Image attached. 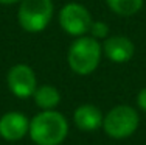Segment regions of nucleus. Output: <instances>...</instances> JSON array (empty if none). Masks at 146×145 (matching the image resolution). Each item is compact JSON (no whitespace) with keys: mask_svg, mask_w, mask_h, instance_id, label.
I'll list each match as a JSON object with an SVG mask.
<instances>
[{"mask_svg":"<svg viewBox=\"0 0 146 145\" xmlns=\"http://www.w3.org/2000/svg\"><path fill=\"white\" fill-rule=\"evenodd\" d=\"M28 134L36 145H61L68 136V120L56 109L40 111L30 120Z\"/></svg>","mask_w":146,"mask_h":145,"instance_id":"f257e3e1","label":"nucleus"},{"mask_svg":"<svg viewBox=\"0 0 146 145\" xmlns=\"http://www.w3.org/2000/svg\"><path fill=\"white\" fill-rule=\"evenodd\" d=\"M103 56V45L90 34L76 37L67 51V64L76 75H90L98 69Z\"/></svg>","mask_w":146,"mask_h":145,"instance_id":"f03ea898","label":"nucleus"},{"mask_svg":"<svg viewBox=\"0 0 146 145\" xmlns=\"http://www.w3.org/2000/svg\"><path fill=\"white\" fill-rule=\"evenodd\" d=\"M140 125V116L137 109L129 105H117L104 114L103 126L104 133L115 140L127 139L137 131Z\"/></svg>","mask_w":146,"mask_h":145,"instance_id":"7ed1b4c3","label":"nucleus"},{"mask_svg":"<svg viewBox=\"0 0 146 145\" xmlns=\"http://www.w3.org/2000/svg\"><path fill=\"white\" fill-rule=\"evenodd\" d=\"M54 13L53 0H20L17 22L28 33H40L48 27Z\"/></svg>","mask_w":146,"mask_h":145,"instance_id":"20e7f679","label":"nucleus"},{"mask_svg":"<svg viewBox=\"0 0 146 145\" xmlns=\"http://www.w3.org/2000/svg\"><path fill=\"white\" fill-rule=\"evenodd\" d=\"M59 25L67 34L73 37H79L89 34L90 25L93 19L90 16L89 9L84 5L76 2L65 3L59 11Z\"/></svg>","mask_w":146,"mask_h":145,"instance_id":"39448f33","label":"nucleus"},{"mask_svg":"<svg viewBox=\"0 0 146 145\" xmlns=\"http://www.w3.org/2000/svg\"><path fill=\"white\" fill-rule=\"evenodd\" d=\"M6 84L9 92L17 98H30L37 88L36 72L28 64H14L6 74Z\"/></svg>","mask_w":146,"mask_h":145,"instance_id":"423d86ee","label":"nucleus"},{"mask_svg":"<svg viewBox=\"0 0 146 145\" xmlns=\"http://www.w3.org/2000/svg\"><path fill=\"white\" fill-rule=\"evenodd\" d=\"M30 119L19 111H8L0 117V137L6 142H19L28 134Z\"/></svg>","mask_w":146,"mask_h":145,"instance_id":"0eeeda50","label":"nucleus"},{"mask_svg":"<svg viewBox=\"0 0 146 145\" xmlns=\"http://www.w3.org/2000/svg\"><path fill=\"white\" fill-rule=\"evenodd\" d=\"M103 55L115 64L129 63L135 55V44L127 36L113 34L103 41Z\"/></svg>","mask_w":146,"mask_h":145,"instance_id":"6e6552de","label":"nucleus"},{"mask_svg":"<svg viewBox=\"0 0 146 145\" xmlns=\"http://www.w3.org/2000/svg\"><path fill=\"white\" fill-rule=\"evenodd\" d=\"M103 119L104 114L101 109L95 105L84 103V105L78 106L73 112V122L75 126L81 131H95L103 126Z\"/></svg>","mask_w":146,"mask_h":145,"instance_id":"1a4fd4ad","label":"nucleus"},{"mask_svg":"<svg viewBox=\"0 0 146 145\" xmlns=\"http://www.w3.org/2000/svg\"><path fill=\"white\" fill-rule=\"evenodd\" d=\"M33 100H34V105L40 111L54 109L61 103V92L53 84H42L36 88V91L33 94Z\"/></svg>","mask_w":146,"mask_h":145,"instance_id":"9d476101","label":"nucleus"},{"mask_svg":"<svg viewBox=\"0 0 146 145\" xmlns=\"http://www.w3.org/2000/svg\"><path fill=\"white\" fill-rule=\"evenodd\" d=\"M110 11L121 17L135 16L143 8V0H106Z\"/></svg>","mask_w":146,"mask_h":145,"instance_id":"9b49d317","label":"nucleus"},{"mask_svg":"<svg viewBox=\"0 0 146 145\" xmlns=\"http://www.w3.org/2000/svg\"><path fill=\"white\" fill-rule=\"evenodd\" d=\"M89 34L98 41H101V39L104 41L107 36H110V30L106 22H103V20H93L92 25H90Z\"/></svg>","mask_w":146,"mask_h":145,"instance_id":"f8f14e48","label":"nucleus"},{"mask_svg":"<svg viewBox=\"0 0 146 145\" xmlns=\"http://www.w3.org/2000/svg\"><path fill=\"white\" fill-rule=\"evenodd\" d=\"M137 105L143 112H146V86L143 89H140V92L137 94Z\"/></svg>","mask_w":146,"mask_h":145,"instance_id":"ddd939ff","label":"nucleus"},{"mask_svg":"<svg viewBox=\"0 0 146 145\" xmlns=\"http://www.w3.org/2000/svg\"><path fill=\"white\" fill-rule=\"evenodd\" d=\"M20 0H0V5H14V3H19Z\"/></svg>","mask_w":146,"mask_h":145,"instance_id":"4468645a","label":"nucleus"}]
</instances>
